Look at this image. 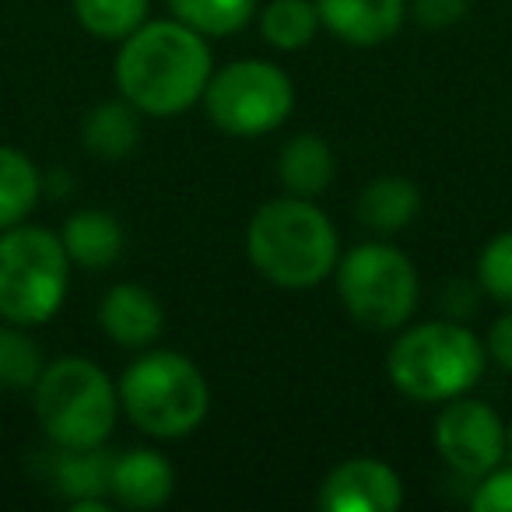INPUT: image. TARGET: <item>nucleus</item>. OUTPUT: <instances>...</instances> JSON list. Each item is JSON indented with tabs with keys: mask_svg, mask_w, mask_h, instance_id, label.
<instances>
[{
	"mask_svg": "<svg viewBox=\"0 0 512 512\" xmlns=\"http://www.w3.org/2000/svg\"><path fill=\"white\" fill-rule=\"evenodd\" d=\"M246 256L274 288L306 292L327 281L341 260L334 221L309 197H274L249 218Z\"/></svg>",
	"mask_w": 512,
	"mask_h": 512,
	"instance_id": "2",
	"label": "nucleus"
},
{
	"mask_svg": "<svg viewBox=\"0 0 512 512\" xmlns=\"http://www.w3.org/2000/svg\"><path fill=\"white\" fill-rule=\"evenodd\" d=\"M60 242H64L67 256H71V267L109 271L120 260L123 246H127V232H123V225L109 211L85 207V211H74L64 221Z\"/></svg>",
	"mask_w": 512,
	"mask_h": 512,
	"instance_id": "15",
	"label": "nucleus"
},
{
	"mask_svg": "<svg viewBox=\"0 0 512 512\" xmlns=\"http://www.w3.org/2000/svg\"><path fill=\"white\" fill-rule=\"evenodd\" d=\"M488 369V348L470 327L456 320L414 323L393 341L386 376L418 404H446L470 393Z\"/></svg>",
	"mask_w": 512,
	"mask_h": 512,
	"instance_id": "3",
	"label": "nucleus"
},
{
	"mask_svg": "<svg viewBox=\"0 0 512 512\" xmlns=\"http://www.w3.org/2000/svg\"><path fill=\"white\" fill-rule=\"evenodd\" d=\"M316 505L323 512H393L404 505V481L379 456H351L323 477Z\"/></svg>",
	"mask_w": 512,
	"mask_h": 512,
	"instance_id": "10",
	"label": "nucleus"
},
{
	"mask_svg": "<svg viewBox=\"0 0 512 512\" xmlns=\"http://www.w3.org/2000/svg\"><path fill=\"white\" fill-rule=\"evenodd\" d=\"M505 428H509V456H512V421H509Z\"/></svg>",
	"mask_w": 512,
	"mask_h": 512,
	"instance_id": "28",
	"label": "nucleus"
},
{
	"mask_svg": "<svg viewBox=\"0 0 512 512\" xmlns=\"http://www.w3.org/2000/svg\"><path fill=\"white\" fill-rule=\"evenodd\" d=\"M477 285L502 306H512V228L488 239L477 256Z\"/></svg>",
	"mask_w": 512,
	"mask_h": 512,
	"instance_id": "24",
	"label": "nucleus"
},
{
	"mask_svg": "<svg viewBox=\"0 0 512 512\" xmlns=\"http://www.w3.org/2000/svg\"><path fill=\"white\" fill-rule=\"evenodd\" d=\"M32 407L43 435L60 449H99L120 418V393L109 372L88 358L46 362L32 386Z\"/></svg>",
	"mask_w": 512,
	"mask_h": 512,
	"instance_id": "5",
	"label": "nucleus"
},
{
	"mask_svg": "<svg viewBox=\"0 0 512 512\" xmlns=\"http://www.w3.org/2000/svg\"><path fill=\"white\" fill-rule=\"evenodd\" d=\"M43 200V172L25 151L0 144V232L29 221Z\"/></svg>",
	"mask_w": 512,
	"mask_h": 512,
	"instance_id": "19",
	"label": "nucleus"
},
{
	"mask_svg": "<svg viewBox=\"0 0 512 512\" xmlns=\"http://www.w3.org/2000/svg\"><path fill=\"white\" fill-rule=\"evenodd\" d=\"M71 8L88 36L120 43L137 25L148 22L151 0H71Z\"/></svg>",
	"mask_w": 512,
	"mask_h": 512,
	"instance_id": "22",
	"label": "nucleus"
},
{
	"mask_svg": "<svg viewBox=\"0 0 512 512\" xmlns=\"http://www.w3.org/2000/svg\"><path fill=\"white\" fill-rule=\"evenodd\" d=\"M144 113L120 99H109V102H99L95 109H88L85 120H81V141L92 155L106 158V162H116V158H127L134 155V148L141 144V134H144Z\"/></svg>",
	"mask_w": 512,
	"mask_h": 512,
	"instance_id": "17",
	"label": "nucleus"
},
{
	"mask_svg": "<svg viewBox=\"0 0 512 512\" xmlns=\"http://www.w3.org/2000/svg\"><path fill=\"white\" fill-rule=\"evenodd\" d=\"M120 411L137 432L151 439H186L211 411V386L204 372L179 351L144 348L116 383Z\"/></svg>",
	"mask_w": 512,
	"mask_h": 512,
	"instance_id": "4",
	"label": "nucleus"
},
{
	"mask_svg": "<svg viewBox=\"0 0 512 512\" xmlns=\"http://www.w3.org/2000/svg\"><path fill=\"white\" fill-rule=\"evenodd\" d=\"M470 509L477 512H512V463L495 470H488L484 477H477V491L470 498Z\"/></svg>",
	"mask_w": 512,
	"mask_h": 512,
	"instance_id": "25",
	"label": "nucleus"
},
{
	"mask_svg": "<svg viewBox=\"0 0 512 512\" xmlns=\"http://www.w3.org/2000/svg\"><path fill=\"white\" fill-rule=\"evenodd\" d=\"M99 327L113 344L127 351H144L165 334V309L137 281L113 285L99 302Z\"/></svg>",
	"mask_w": 512,
	"mask_h": 512,
	"instance_id": "11",
	"label": "nucleus"
},
{
	"mask_svg": "<svg viewBox=\"0 0 512 512\" xmlns=\"http://www.w3.org/2000/svg\"><path fill=\"white\" fill-rule=\"evenodd\" d=\"M320 25L348 46H383L404 29L407 0H316Z\"/></svg>",
	"mask_w": 512,
	"mask_h": 512,
	"instance_id": "12",
	"label": "nucleus"
},
{
	"mask_svg": "<svg viewBox=\"0 0 512 512\" xmlns=\"http://www.w3.org/2000/svg\"><path fill=\"white\" fill-rule=\"evenodd\" d=\"M435 449L442 463L463 477H484L509 453V428L484 400L453 397L435 418Z\"/></svg>",
	"mask_w": 512,
	"mask_h": 512,
	"instance_id": "9",
	"label": "nucleus"
},
{
	"mask_svg": "<svg viewBox=\"0 0 512 512\" xmlns=\"http://www.w3.org/2000/svg\"><path fill=\"white\" fill-rule=\"evenodd\" d=\"M176 491V467L158 449H130L113 456L109 498L123 509H162Z\"/></svg>",
	"mask_w": 512,
	"mask_h": 512,
	"instance_id": "13",
	"label": "nucleus"
},
{
	"mask_svg": "<svg viewBox=\"0 0 512 512\" xmlns=\"http://www.w3.org/2000/svg\"><path fill=\"white\" fill-rule=\"evenodd\" d=\"M337 176V155L320 134H295L278 155V179L292 197L316 200Z\"/></svg>",
	"mask_w": 512,
	"mask_h": 512,
	"instance_id": "16",
	"label": "nucleus"
},
{
	"mask_svg": "<svg viewBox=\"0 0 512 512\" xmlns=\"http://www.w3.org/2000/svg\"><path fill=\"white\" fill-rule=\"evenodd\" d=\"M53 484L71 502V512H106L109 509V470L113 456L106 449H60L53 446Z\"/></svg>",
	"mask_w": 512,
	"mask_h": 512,
	"instance_id": "14",
	"label": "nucleus"
},
{
	"mask_svg": "<svg viewBox=\"0 0 512 512\" xmlns=\"http://www.w3.org/2000/svg\"><path fill=\"white\" fill-rule=\"evenodd\" d=\"M320 11L316 0H271L260 11V36L274 46V50H306L320 32Z\"/></svg>",
	"mask_w": 512,
	"mask_h": 512,
	"instance_id": "20",
	"label": "nucleus"
},
{
	"mask_svg": "<svg viewBox=\"0 0 512 512\" xmlns=\"http://www.w3.org/2000/svg\"><path fill=\"white\" fill-rule=\"evenodd\" d=\"M172 18L207 39L235 36L256 15V0H165Z\"/></svg>",
	"mask_w": 512,
	"mask_h": 512,
	"instance_id": "21",
	"label": "nucleus"
},
{
	"mask_svg": "<svg viewBox=\"0 0 512 512\" xmlns=\"http://www.w3.org/2000/svg\"><path fill=\"white\" fill-rule=\"evenodd\" d=\"M43 355H39L36 341L25 334V327L4 323L0 327V386L8 390H32L43 372Z\"/></svg>",
	"mask_w": 512,
	"mask_h": 512,
	"instance_id": "23",
	"label": "nucleus"
},
{
	"mask_svg": "<svg viewBox=\"0 0 512 512\" xmlns=\"http://www.w3.org/2000/svg\"><path fill=\"white\" fill-rule=\"evenodd\" d=\"M484 348H488L491 362L512 376V306H509V313H502L491 323L488 337H484Z\"/></svg>",
	"mask_w": 512,
	"mask_h": 512,
	"instance_id": "27",
	"label": "nucleus"
},
{
	"mask_svg": "<svg viewBox=\"0 0 512 512\" xmlns=\"http://www.w3.org/2000/svg\"><path fill=\"white\" fill-rule=\"evenodd\" d=\"M470 11V0H407V15L428 32H442L449 25L463 22Z\"/></svg>",
	"mask_w": 512,
	"mask_h": 512,
	"instance_id": "26",
	"label": "nucleus"
},
{
	"mask_svg": "<svg viewBox=\"0 0 512 512\" xmlns=\"http://www.w3.org/2000/svg\"><path fill=\"white\" fill-rule=\"evenodd\" d=\"M71 285V256L60 232L43 225H11L0 232V320L43 327L60 313Z\"/></svg>",
	"mask_w": 512,
	"mask_h": 512,
	"instance_id": "6",
	"label": "nucleus"
},
{
	"mask_svg": "<svg viewBox=\"0 0 512 512\" xmlns=\"http://www.w3.org/2000/svg\"><path fill=\"white\" fill-rule=\"evenodd\" d=\"M207 120L228 137L274 134L295 109V85L271 60H235L204 88Z\"/></svg>",
	"mask_w": 512,
	"mask_h": 512,
	"instance_id": "8",
	"label": "nucleus"
},
{
	"mask_svg": "<svg viewBox=\"0 0 512 512\" xmlns=\"http://www.w3.org/2000/svg\"><path fill=\"white\" fill-rule=\"evenodd\" d=\"M358 221L376 235H393L407 228L421 211V190L407 176H376L358 193Z\"/></svg>",
	"mask_w": 512,
	"mask_h": 512,
	"instance_id": "18",
	"label": "nucleus"
},
{
	"mask_svg": "<svg viewBox=\"0 0 512 512\" xmlns=\"http://www.w3.org/2000/svg\"><path fill=\"white\" fill-rule=\"evenodd\" d=\"M214 74L207 36L179 18H155L120 39L113 78L127 102L144 116H179L204 99Z\"/></svg>",
	"mask_w": 512,
	"mask_h": 512,
	"instance_id": "1",
	"label": "nucleus"
},
{
	"mask_svg": "<svg viewBox=\"0 0 512 512\" xmlns=\"http://www.w3.org/2000/svg\"><path fill=\"white\" fill-rule=\"evenodd\" d=\"M334 285L351 320L376 334L407 327L421 302V281L411 256L383 239L348 249L334 267Z\"/></svg>",
	"mask_w": 512,
	"mask_h": 512,
	"instance_id": "7",
	"label": "nucleus"
}]
</instances>
